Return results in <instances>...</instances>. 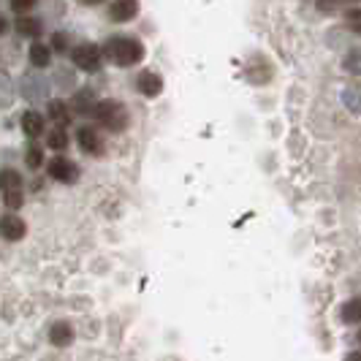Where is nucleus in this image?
<instances>
[{"mask_svg":"<svg viewBox=\"0 0 361 361\" xmlns=\"http://www.w3.org/2000/svg\"><path fill=\"white\" fill-rule=\"evenodd\" d=\"M47 145H49V149H66L68 147V133H66V128L63 126H57L49 130V136H47Z\"/></svg>","mask_w":361,"mask_h":361,"instance_id":"6ab92c4d","label":"nucleus"},{"mask_svg":"<svg viewBox=\"0 0 361 361\" xmlns=\"http://www.w3.org/2000/svg\"><path fill=\"white\" fill-rule=\"evenodd\" d=\"M345 361H361V350H356V353H348V359Z\"/></svg>","mask_w":361,"mask_h":361,"instance_id":"c85d7f7f","label":"nucleus"},{"mask_svg":"<svg viewBox=\"0 0 361 361\" xmlns=\"http://www.w3.org/2000/svg\"><path fill=\"white\" fill-rule=\"evenodd\" d=\"M101 54L104 52H101L95 44H79V47L71 52V60L79 71L95 73L98 68H101Z\"/></svg>","mask_w":361,"mask_h":361,"instance_id":"7ed1b4c3","label":"nucleus"},{"mask_svg":"<svg viewBox=\"0 0 361 361\" xmlns=\"http://www.w3.org/2000/svg\"><path fill=\"white\" fill-rule=\"evenodd\" d=\"M47 111H49V120H54L57 126H66L71 120V109L66 106L63 101H49L47 104Z\"/></svg>","mask_w":361,"mask_h":361,"instance_id":"f3484780","label":"nucleus"},{"mask_svg":"<svg viewBox=\"0 0 361 361\" xmlns=\"http://www.w3.org/2000/svg\"><path fill=\"white\" fill-rule=\"evenodd\" d=\"M343 104L348 106V111L361 114V85H348L343 90Z\"/></svg>","mask_w":361,"mask_h":361,"instance_id":"dca6fc26","label":"nucleus"},{"mask_svg":"<svg viewBox=\"0 0 361 361\" xmlns=\"http://www.w3.org/2000/svg\"><path fill=\"white\" fill-rule=\"evenodd\" d=\"M136 87H139V92L147 95V98H155V95H161V90H163V79L155 71H145L136 79Z\"/></svg>","mask_w":361,"mask_h":361,"instance_id":"1a4fd4ad","label":"nucleus"},{"mask_svg":"<svg viewBox=\"0 0 361 361\" xmlns=\"http://www.w3.org/2000/svg\"><path fill=\"white\" fill-rule=\"evenodd\" d=\"M30 63H33L36 68H47V66L52 63V49H49L47 44L36 41V44L30 47Z\"/></svg>","mask_w":361,"mask_h":361,"instance_id":"4468645a","label":"nucleus"},{"mask_svg":"<svg viewBox=\"0 0 361 361\" xmlns=\"http://www.w3.org/2000/svg\"><path fill=\"white\" fill-rule=\"evenodd\" d=\"M8 190H22V177L14 169H0V193H8Z\"/></svg>","mask_w":361,"mask_h":361,"instance_id":"2eb2a0df","label":"nucleus"},{"mask_svg":"<svg viewBox=\"0 0 361 361\" xmlns=\"http://www.w3.org/2000/svg\"><path fill=\"white\" fill-rule=\"evenodd\" d=\"M25 163H27L30 169H38V166L44 163V152H41V147H27V152H25Z\"/></svg>","mask_w":361,"mask_h":361,"instance_id":"4be33fe9","label":"nucleus"},{"mask_svg":"<svg viewBox=\"0 0 361 361\" xmlns=\"http://www.w3.org/2000/svg\"><path fill=\"white\" fill-rule=\"evenodd\" d=\"M52 47L57 49V52H66V49H68V36H66V33H54Z\"/></svg>","mask_w":361,"mask_h":361,"instance_id":"a878e982","label":"nucleus"},{"mask_svg":"<svg viewBox=\"0 0 361 361\" xmlns=\"http://www.w3.org/2000/svg\"><path fill=\"white\" fill-rule=\"evenodd\" d=\"M79 147L85 152H90V155H101L104 152V139H101V133L92 126H85L79 128Z\"/></svg>","mask_w":361,"mask_h":361,"instance_id":"0eeeda50","label":"nucleus"},{"mask_svg":"<svg viewBox=\"0 0 361 361\" xmlns=\"http://www.w3.org/2000/svg\"><path fill=\"white\" fill-rule=\"evenodd\" d=\"M3 201H6V207L19 209L25 204V196H22V190H8V193H3Z\"/></svg>","mask_w":361,"mask_h":361,"instance_id":"5701e85b","label":"nucleus"},{"mask_svg":"<svg viewBox=\"0 0 361 361\" xmlns=\"http://www.w3.org/2000/svg\"><path fill=\"white\" fill-rule=\"evenodd\" d=\"M136 14H139V0H111L109 17L114 22H130Z\"/></svg>","mask_w":361,"mask_h":361,"instance_id":"6e6552de","label":"nucleus"},{"mask_svg":"<svg viewBox=\"0 0 361 361\" xmlns=\"http://www.w3.org/2000/svg\"><path fill=\"white\" fill-rule=\"evenodd\" d=\"M6 30H8V22H6V17L0 14V36H6Z\"/></svg>","mask_w":361,"mask_h":361,"instance_id":"cd10ccee","label":"nucleus"},{"mask_svg":"<svg viewBox=\"0 0 361 361\" xmlns=\"http://www.w3.org/2000/svg\"><path fill=\"white\" fill-rule=\"evenodd\" d=\"M22 95L27 101H47L49 98V82L38 73H25L22 76Z\"/></svg>","mask_w":361,"mask_h":361,"instance_id":"20e7f679","label":"nucleus"},{"mask_svg":"<svg viewBox=\"0 0 361 361\" xmlns=\"http://www.w3.org/2000/svg\"><path fill=\"white\" fill-rule=\"evenodd\" d=\"M27 231V226H25V220L19 215H3L0 217V236L3 239H8V242H17L22 239Z\"/></svg>","mask_w":361,"mask_h":361,"instance_id":"423d86ee","label":"nucleus"},{"mask_svg":"<svg viewBox=\"0 0 361 361\" xmlns=\"http://www.w3.org/2000/svg\"><path fill=\"white\" fill-rule=\"evenodd\" d=\"M340 318L350 326L361 324V296H353V299H348V302H345L343 310H340Z\"/></svg>","mask_w":361,"mask_h":361,"instance_id":"ddd939ff","label":"nucleus"},{"mask_svg":"<svg viewBox=\"0 0 361 361\" xmlns=\"http://www.w3.org/2000/svg\"><path fill=\"white\" fill-rule=\"evenodd\" d=\"M345 19H348V27L361 36V8H350V11L345 14Z\"/></svg>","mask_w":361,"mask_h":361,"instance_id":"b1692460","label":"nucleus"},{"mask_svg":"<svg viewBox=\"0 0 361 361\" xmlns=\"http://www.w3.org/2000/svg\"><path fill=\"white\" fill-rule=\"evenodd\" d=\"M104 54L109 63H114L117 68H130L136 63H142L145 57V44L139 38L130 36H114L104 44Z\"/></svg>","mask_w":361,"mask_h":361,"instance_id":"f257e3e1","label":"nucleus"},{"mask_svg":"<svg viewBox=\"0 0 361 361\" xmlns=\"http://www.w3.org/2000/svg\"><path fill=\"white\" fill-rule=\"evenodd\" d=\"M95 120L104 128H109L111 133H123L128 128V109L120 101H101L95 106Z\"/></svg>","mask_w":361,"mask_h":361,"instance_id":"f03ea898","label":"nucleus"},{"mask_svg":"<svg viewBox=\"0 0 361 361\" xmlns=\"http://www.w3.org/2000/svg\"><path fill=\"white\" fill-rule=\"evenodd\" d=\"M49 343L57 345V348H68L73 343V326L68 321H57L49 329Z\"/></svg>","mask_w":361,"mask_h":361,"instance_id":"9d476101","label":"nucleus"},{"mask_svg":"<svg viewBox=\"0 0 361 361\" xmlns=\"http://www.w3.org/2000/svg\"><path fill=\"white\" fill-rule=\"evenodd\" d=\"M71 106L76 114H90V111H95V92L90 90V87H85V90H79L76 95L71 98Z\"/></svg>","mask_w":361,"mask_h":361,"instance_id":"9b49d317","label":"nucleus"},{"mask_svg":"<svg viewBox=\"0 0 361 361\" xmlns=\"http://www.w3.org/2000/svg\"><path fill=\"white\" fill-rule=\"evenodd\" d=\"M49 177L57 182H76L79 180V166L73 161H68V158H52L49 161Z\"/></svg>","mask_w":361,"mask_h":361,"instance_id":"39448f33","label":"nucleus"},{"mask_svg":"<svg viewBox=\"0 0 361 361\" xmlns=\"http://www.w3.org/2000/svg\"><path fill=\"white\" fill-rule=\"evenodd\" d=\"M345 3H350V0H318V6H321L324 11H334V8H343Z\"/></svg>","mask_w":361,"mask_h":361,"instance_id":"bb28decb","label":"nucleus"},{"mask_svg":"<svg viewBox=\"0 0 361 361\" xmlns=\"http://www.w3.org/2000/svg\"><path fill=\"white\" fill-rule=\"evenodd\" d=\"M17 30H19V36L38 38V36H41V22L25 14V17H19V19H17Z\"/></svg>","mask_w":361,"mask_h":361,"instance_id":"a211bd4d","label":"nucleus"},{"mask_svg":"<svg viewBox=\"0 0 361 361\" xmlns=\"http://www.w3.org/2000/svg\"><path fill=\"white\" fill-rule=\"evenodd\" d=\"M82 6H98V3H104V0H79Z\"/></svg>","mask_w":361,"mask_h":361,"instance_id":"c756f323","label":"nucleus"},{"mask_svg":"<svg viewBox=\"0 0 361 361\" xmlns=\"http://www.w3.org/2000/svg\"><path fill=\"white\" fill-rule=\"evenodd\" d=\"M22 130H25V136H30V139H36L44 133V117L38 114V111H25L22 114Z\"/></svg>","mask_w":361,"mask_h":361,"instance_id":"f8f14e48","label":"nucleus"},{"mask_svg":"<svg viewBox=\"0 0 361 361\" xmlns=\"http://www.w3.org/2000/svg\"><path fill=\"white\" fill-rule=\"evenodd\" d=\"M14 101V85H11V76L6 71H0V106H11Z\"/></svg>","mask_w":361,"mask_h":361,"instance_id":"aec40b11","label":"nucleus"},{"mask_svg":"<svg viewBox=\"0 0 361 361\" xmlns=\"http://www.w3.org/2000/svg\"><path fill=\"white\" fill-rule=\"evenodd\" d=\"M343 66H345V71H348V73H356V76H361V47H356V49H350V52L345 54Z\"/></svg>","mask_w":361,"mask_h":361,"instance_id":"412c9836","label":"nucleus"},{"mask_svg":"<svg viewBox=\"0 0 361 361\" xmlns=\"http://www.w3.org/2000/svg\"><path fill=\"white\" fill-rule=\"evenodd\" d=\"M36 3H38V0H11V8H14L17 14H22V17H25V14H27V11H30Z\"/></svg>","mask_w":361,"mask_h":361,"instance_id":"393cba45","label":"nucleus"}]
</instances>
